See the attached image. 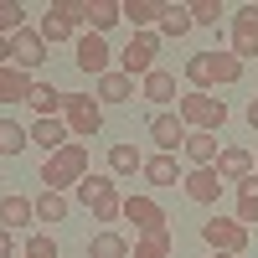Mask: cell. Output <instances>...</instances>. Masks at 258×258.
<instances>
[{
	"mask_svg": "<svg viewBox=\"0 0 258 258\" xmlns=\"http://www.w3.org/2000/svg\"><path fill=\"white\" fill-rule=\"evenodd\" d=\"M253 170H258V155H253Z\"/></svg>",
	"mask_w": 258,
	"mask_h": 258,
	"instance_id": "60d3db41",
	"label": "cell"
},
{
	"mask_svg": "<svg viewBox=\"0 0 258 258\" xmlns=\"http://www.w3.org/2000/svg\"><path fill=\"white\" fill-rule=\"evenodd\" d=\"M31 145H41L47 155H57L62 145H73V135H68V124H62V119H36V124H31Z\"/></svg>",
	"mask_w": 258,
	"mask_h": 258,
	"instance_id": "2e32d148",
	"label": "cell"
},
{
	"mask_svg": "<svg viewBox=\"0 0 258 258\" xmlns=\"http://www.w3.org/2000/svg\"><path fill=\"white\" fill-rule=\"evenodd\" d=\"M109 170H114V176H140V170H145V155H140L135 145H114V150H109Z\"/></svg>",
	"mask_w": 258,
	"mask_h": 258,
	"instance_id": "4316f807",
	"label": "cell"
},
{
	"mask_svg": "<svg viewBox=\"0 0 258 258\" xmlns=\"http://www.w3.org/2000/svg\"><path fill=\"white\" fill-rule=\"evenodd\" d=\"M129 98H135V78H124V73L98 78V103H129Z\"/></svg>",
	"mask_w": 258,
	"mask_h": 258,
	"instance_id": "cb8c5ba5",
	"label": "cell"
},
{
	"mask_svg": "<svg viewBox=\"0 0 258 258\" xmlns=\"http://www.w3.org/2000/svg\"><path fill=\"white\" fill-rule=\"evenodd\" d=\"M88 258H129V238L124 232H98L88 243Z\"/></svg>",
	"mask_w": 258,
	"mask_h": 258,
	"instance_id": "83f0119b",
	"label": "cell"
},
{
	"mask_svg": "<svg viewBox=\"0 0 258 258\" xmlns=\"http://www.w3.org/2000/svg\"><path fill=\"white\" fill-rule=\"evenodd\" d=\"M31 145V129H21L16 119H0V155H21Z\"/></svg>",
	"mask_w": 258,
	"mask_h": 258,
	"instance_id": "f1b7e54d",
	"label": "cell"
},
{
	"mask_svg": "<svg viewBox=\"0 0 258 258\" xmlns=\"http://www.w3.org/2000/svg\"><path fill=\"white\" fill-rule=\"evenodd\" d=\"M181 191L191 202H202V207H217L222 202V176H217V165H191L186 176H181Z\"/></svg>",
	"mask_w": 258,
	"mask_h": 258,
	"instance_id": "ba28073f",
	"label": "cell"
},
{
	"mask_svg": "<svg viewBox=\"0 0 258 258\" xmlns=\"http://www.w3.org/2000/svg\"><path fill=\"white\" fill-rule=\"evenodd\" d=\"M140 176H145L150 186H176V181L186 176V170L176 165V155H150V160H145V170H140Z\"/></svg>",
	"mask_w": 258,
	"mask_h": 258,
	"instance_id": "ffe728a7",
	"label": "cell"
},
{
	"mask_svg": "<svg viewBox=\"0 0 258 258\" xmlns=\"http://www.w3.org/2000/svg\"><path fill=\"white\" fill-rule=\"evenodd\" d=\"M170 248H176V238H170V232H155V238H135L129 258H170Z\"/></svg>",
	"mask_w": 258,
	"mask_h": 258,
	"instance_id": "f546056e",
	"label": "cell"
},
{
	"mask_svg": "<svg viewBox=\"0 0 258 258\" xmlns=\"http://www.w3.org/2000/svg\"><path fill=\"white\" fill-rule=\"evenodd\" d=\"M191 26H217V21H222V6H217V0H191Z\"/></svg>",
	"mask_w": 258,
	"mask_h": 258,
	"instance_id": "e575fe53",
	"label": "cell"
},
{
	"mask_svg": "<svg viewBox=\"0 0 258 258\" xmlns=\"http://www.w3.org/2000/svg\"><path fill=\"white\" fill-rule=\"evenodd\" d=\"M191 31V11L181 6V0H160V36H186Z\"/></svg>",
	"mask_w": 258,
	"mask_h": 258,
	"instance_id": "7402d4cb",
	"label": "cell"
},
{
	"mask_svg": "<svg viewBox=\"0 0 258 258\" xmlns=\"http://www.w3.org/2000/svg\"><path fill=\"white\" fill-rule=\"evenodd\" d=\"M248 124H253V129H258V98H253V103H248Z\"/></svg>",
	"mask_w": 258,
	"mask_h": 258,
	"instance_id": "f35d334b",
	"label": "cell"
},
{
	"mask_svg": "<svg viewBox=\"0 0 258 258\" xmlns=\"http://www.w3.org/2000/svg\"><path fill=\"white\" fill-rule=\"evenodd\" d=\"M238 222H243V227L258 222V170L238 181Z\"/></svg>",
	"mask_w": 258,
	"mask_h": 258,
	"instance_id": "d4e9b609",
	"label": "cell"
},
{
	"mask_svg": "<svg viewBox=\"0 0 258 258\" xmlns=\"http://www.w3.org/2000/svg\"><path fill=\"white\" fill-rule=\"evenodd\" d=\"M212 73H217V83H238L243 78V62L232 52H212Z\"/></svg>",
	"mask_w": 258,
	"mask_h": 258,
	"instance_id": "836d02e7",
	"label": "cell"
},
{
	"mask_svg": "<svg viewBox=\"0 0 258 258\" xmlns=\"http://www.w3.org/2000/svg\"><path fill=\"white\" fill-rule=\"evenodd\" d=\"M73 26H78V0H52L36 31H41V41H47V47H57V41L73 36Z\"/></svg>",
	"mask_w": 258,
	"mask_h": 258,
	"instance_id": "9c48e42d",
	"label": "cell"
},
{
	"mask_svg": "<svg viewBox=\"0 0 258 258\" xmlns=\"http://www.w3.org/2000/svg\"><path fill=\"white\" fill-rule=\"evenodd\" d=\"M83 176H88V145H62L57 150V155H47V165H41V186H47V191H78V181Z\"/></svg>",
	"mask_w": 258,
	"mask_h": 258,
	"instance_id": "6da1fadb",
	"label": "cell"
},
{
	"mask_svg": "<svg viewBox=\"0 0 258 258\" xmlns=\"http://www.w3.org/2000/svg\"><path fill=\"white\" fill-rule=\"evenodd\" d=\"M124 217L135 222L140 238H155V232H170V217L160 212L155 197H124Z\"/></svg>",
	"mask_w": 258,
	"mask_h": 258,
	"instance_id": "52a82bcc",
	"label": "cell"
},
{
	"mask_svg": "<svg viewBox=\"0 0 258 258\" xmlns=\"http://www.w3.org/2000/svg\"><path fill=\"white\" fill-rule=\"evenodd\" d=\"M16 31H26V6L0 0V36H16Z\"/></svg>",
	"mask_w": 258,
	"mask_h": 258,
	"instance_id": "d6a6232c",
	"label": "cell"
},
{
	"mask_svg": "<svg viewBox=\"0 0 258 258\" xmlns=\"http://www.w3.org/2000/svg\"><path fill=\"white\" fill-rule=\"evenodd\" d=\"M212 258H232V253H212Z\"/></svg>",
	"mask_w": 258,
	"mask_h": 258,
	"instance_id": "ab89813d",
	"label": "cell"
},
{
	"mask_svg": "<svg viewBox=\"0 0 258 258\" xmlns=\"http://www.w3.org/2000/svg\"><path fill=\"white\" fill-rule=\"evenodd\" d=\"M68 217V197L62 191H41L36 197V222H62Z\"/></svg>",
	"mask_w": 258,
	"mask_h": 258,
	"instance_id": "4dcf8cb0",
	"label": "cell"
},
{
	"mask_svg": "<svg viewBox=\"0 0 258 258\" xmlns=\"http://www.w3.org/2000/svg\"><path fill=\"white\" fill-rule=\"evenodd\" d=\"M62 98H68V93H57L52 88V83H36V88H31V109H36V119H57V109H62Z\"/></svg>",
	"mask_w": 258,
	"mask_h": 258,
	"instance_id": "484cf974",
	"label": "cell"
},
{
	"mask_svg": "<svg viewBox=\"0 0 258 258\" xmlns=\"http://www.w3.org/2000/svg\"><path fill=\"white\" fill-rule=\"evenodd\" d=\"M26 222H36V202L31 197H0V227H26Z\"/></svg>",
	"mask_w": 258,
	"mask_h": 258,
	"instance_id": "ac0fdd59",
	"label": "cell"
},
{
	"mask_svg": "<svg viewBox=\"0 0 258 258\" xmlns=\"http://www.w3.org/2000/svg\"><path fill=\"white\" fill-rule=\"evenodd\" d=\"M31 73H21V68H0V103H26L31 98Z\"/></svg>",
	"mask_w": 258,
	"mask_h": 258,
	"instance_id": "e0dca14e",
	"label": "cell"
},
{
	"mask_svg": "<svg viewBox=\"0 0 258 258\" xmlns=\"http://www.w3.org/2000/svg\"><path fill=\"white\" fill-rule=\"evenodd\" d=\"M124 21H135V31H145L150 21H160V0H124Z\"/></svg>",
	"mask_w": 258,
	"mask_h": 258,
	"instance_id": "1f68e13d",
	"label": "cell"
},
{
	"mask_svg": "<svg viewBox=\"0 0 258 258\" xmlns=\"http://www.w3.org/2000/svg\"><path fill=\"white\" fill-rule=\"evenodd\" d=\"M21 258H57V243L47 238V232H36V238L26 243V253H21Z\"/></svg>",
	"mask_w": 258,
	"mask_h": 258,
	"instance_id": "d590c367",
	"label": "cell"
},
{
	"mask_svg": "<svg viewBox=\"0 0 258 258\" xmlns=\"http://www.w3.org/2000/svg\"><path fill=\"white\" fill-rule=\"evenodd\" d=\"M0 258H11V227H0Z\"/></svg>",
	"mask_w": 258,
	"mask_h": 258,
	"instance_id": "74e56055",
	"label": "cell"
},
{
	"mask_svg": "<svg viewBox=\"0 0 258 258\" xmlns=\"http://www.w3.org/2000/svg\"><path fill=\"white\" fill-rule=\"evenodd\" d=\"M176 114H181V124L186 129H217L227 124V103L222 98H212V93H197V88H186L181 93V103H176Z\"/></svg>",
	"mask_w": 258,
	"mask_h": 258,
	"instance_id": "3957f363",
	"label": "cell"
},
{
	"mask_svg": "<svg viewBox=\"0 0 258 258\" xmlns=\"http://www.w3.org/2000/svg\"><path fill=\"white\" fill-rule=\"evenodd\" d=\"M41 62H47V41H41V31H16L11 36V68H21V73H36Z\"/></svg>",
	"mask_w": 258,
	"mask_h": 258,
	"instance_id": "8fae6325",
	"label": "cell"
},
{
	"mask_svg": "<svg viewBox=\"0 0 258 258\" xmlns=\"http://www.w3.org/2000/svg\"><path fill=\"white\" fill-rule=\"evenodd\" d=\"M248 238H253V232H248L238 217H212V222H202V243H207L212 253H232V258H238V253L248 248Z\"/></svg>",
	"mask_w": 258,
	"mask_h": 258,
	"instance_id": "5b68a950",
	"label": "cell"
},
{
	"mask_svg": "<svg viewBox=\"0 0 258 258\" xmlns=\"http://www.w3.org/2000/svg\"><path fill=\"white\" fill-rule=\"evenodd\" d=\"M232 57H258V6L248 0V6L232 11Z\"/></svg>",
	"mask_w": 258,
	"mask_h": 258,
	"instance_id": "30bf717a",
	"label": "cell"
},
{
	"mask_svg": "<svg viewBox=\"0 0 258 258\" xmlns=\"http://www.w3.org/2000/svg\"><path fill=\"white\" fill-rule=\"evenodd\" d=\"M186 135H191V129L181 124V114H155V119H150V140H155L160 155H176V150L186 145Z\"/></svg>",
	"mask_w": 258,
	"mask_h": 258,
	"instance_id": "4fadbf2b",
	"label": "cell"
},
{
	"mask_svg": "<svg viewBox=\"0 0 258 258\" xmlns=\"http://www.w3.org/2000/svg\"><path fill=\"white\" fill-rule=\"evenodd\" d=\"M140 98H150V103H170V98H176V73H165V68L145 73V78H140Z\"/></svg>",
	"mask_w": 258,
	"mask_h": 258,
	"instance_id": "d6986e66",
	"label": "cell"
},
{
	"mask_svg": "<svg viewBox=\"0 0 258 258\" xmlns=\"http://www.w3.org/2000/svg\"><path fill=\"white\" fill-rule=\"evenodd\" d=\"M155 52H160V36H155V31H135V36H129V47L119 52V73H124V78L155 73Z\"/></svg>",
	"mask_w": 258,
	"mask_h": 258,
	"instance_id": "8992f818",
	"label": "cell"
},
{
	"mask_svg": "<svg viewBox=\"0 0 258 258\" xmlns=\"http://www.w3.org/2000/svg\"><path fill=\"white\" fill-rule=\"evenodd\" d=\"M186 83L197 93H212V83H217V73H212V52H191L186 57Z\"/></svg>",
	"mask_w": 258,
	"mask_h": 258,
	"instance_id": "603a6c76",
	"label": "cell"
},
{
	"mask_svg": "<svg viewBox=\"0 0 258 258\" xmlns=\"http://www.w3.org/2000/svg\"><path fill=\"white\" fill-rule=\"evenodd\" d=\"M0 68H11V36H0Z\"/></svg>",
	"mask_w": 258,
	"mask_h": 258,
	"instance_id": "8d00e7d4",
	"label": "cell"
},
{
	"mask_svg": "<svg viewBox=\"0 0 258 258\" xmlns=\"http://www.w3.org/2000/svg\"><path fill=\"white\" fill-rule=\"evenodd\" d=\"M109 41H103L98 31H88V36H78V68L83 73H93V78H103V73H109Z\"/></svg>",
	"mask_w": 258,
	"mask_h": 258,
	"instance_id": "5bb4252c",
	"label": "cell"
},
{
	"mask_svg": "<svg viewBox=\"0 0 258 258\" xmlns=\"http://www.w3.org/2000/svg\"><path fill=\"white\" fill-rule=\"evenodd\" d=\"M217 176H222V181H243V176H253V155H248V150H238V145H227L222 155H217Z\"/></svg>",
	"mask_w": 258,
	"mask_h": 258,
	"instance_id": "44dd1931",
	"label": "cell"
},
{
	"mask_svg": "<svg viewBox=\"0 0 258 258\" xmlns=\"http://www.w3.org/2000/svg\"><path fill=\"white\" fill-rule=\"evenodd\" d=\"M78 21H83V26H88V31H109V26H119V21H124V6H119V0H78Z\"/></svg>",
	"mask_w": 258,
	"mask_h": 258,
	"instance_id": "7c38bea8",
	"label": "cell"
},
{
	"mask_svg": "<svg viewBox=\"0 0 258 258\" xmlns=\"http://www.w3.org/2000/svg\"><path fill=\"white\" fill-rule=\"evenodd\" d=\"M78 202L93 212V222L124 217V197L114 191V176H83V181H78Z\"/></svg>",
	"mask_w": 258,
	"mask_h": 258,
	"instance_id": "7a4b0ae2",
	"label": "cell"
},
{
	"mask_svg": "<svg viewBox=\"0 0 258 258\" xmlns=\"http://www.w3.org/2000/svg\"><path fill=\"white\" fill-rule=\"evenodd\" d=\"M62 124H68V135L93 140L103 129V103L93 93H68V98H62Z\"/></svg>",
	"mask_w": 258,
	"mask_h": 258,
	"instance_id": "277c9868",
	"label": "cell"
},
{
	"mask_svg": "<svg viewBox=\"0 0 258 258\" xmlns=\"http://www.w3.org/2000/svg\"><path fill=\"white\" fill-rule=\"evenodd\" d=\"M181 150H186V160H191V165H217V155H222V150H217V135H212V129H191Z\"/></svg>",
	"mask_w": 258,
	"mask_h": 258,
	"instance_id": "9a60e30c",
	"label": "cell"
}]
</instances>
